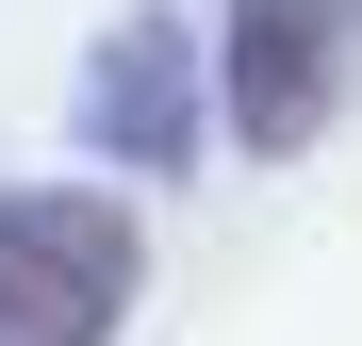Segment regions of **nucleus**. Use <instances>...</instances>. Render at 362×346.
I'll return each mask as SVG.
<instances>
[{"label":"nucleus","instance_id":"obj_2","mask_svg":"<svg viewBox=\"0 0 362 346\" xmlns=\"http://www.w3.org/2000/svg\"><path fill=\"white\" fill-rule=\"evenodd\" d=\"M362 83V0H214V132L296 165Z\"/></svg>","mask_w":362,"mask_h":346},{"label":"nucleus","instance_id":"obj_3","mask_svg":"<svg viewBox=\"0 0 362 346\" xmlns=\"http://www.w3.org/2000/svg\"><path fill=\"white\" fill-rule=\"evenodd\" d=\"M214 132V83H198V17H165V0H132L99 50H83V149L132 165V182H181Z\"/></svg>","mask_w":362,"mask_h":346},{"label":"nucleus","instance_id":"obj_1","mask_svg":"<svg viewBox=\"0 0 362 346\" xmlns=\"http://www.w3.org/2000/svg\"><path fill=\"white\" fill-rule=\"evenodd\" d=\"M148 297V231L99 182H0V346H115Z\"/></svg>","mask_w":362,"mask_h":346}]
</instances>
